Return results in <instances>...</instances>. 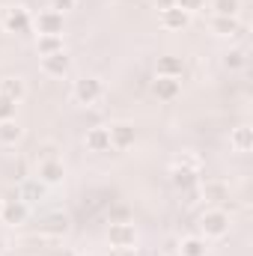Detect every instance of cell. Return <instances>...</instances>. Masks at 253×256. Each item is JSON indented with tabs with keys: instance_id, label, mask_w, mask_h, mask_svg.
Instances as JSON below:
<instances>
[{
	"instance_id": "7402d4cb",
	"label": "cell",
	"mask_w": 253,
	"mask_h": 256,
	"mask_svg": "<svg viewBox=\"0 0 253 256\" xmlns=\"http://www.w3.org/2000/svg\"><path fill=\"white\" fill-rule=\"evenodd\" d=\"M212 15H224V18H238L242 12V0H212L208 3Z\"/></svg>"
},
{
	"instance_id": "9a60e30c",
	"label": "cell",
	"mask_w": 253,
	"mask_h": 256,
	"mask_svg": "<svg viewBox=\"0 0 253 256\" xmlns=\"http://www.w3.org/2000/svg\"><path fill=\"white\" fill-rule=\"evenodd\" d=\"M0 96H6V98H12L15 104H21L24 96H27V84H24V78H18V74H6V78H0Z\"/></svg>"
},
{
	"instance_id": "6da1fadb",
	"label": "cell",
	"mask_w": 253,
	"mask_h": 256,
	"mask_svg": "<svg viewBox=\"0 0 253 256\" xmlns=\"http://www.w3.org/2000/svg\"><path fill=\"white\" fill-rule=\"evenodd\" d=\"M170 182L179 191H194L202 185V158L194 152H182L170 167Z\"/></svg>"
},
{
	"instance_id": "3957f363",
	"label": "cell",
	"mask_w": 253,
	"mask_h": 256,
	"mask_svg": "<svg viewBox=\"0 0 253 256\" xmlns=\"http://www.w3.org/2000/svg\"><path fill=\"white\" fill-rule=\"evenodd\" d=\"M0 30L15 33V36H24V33L33 30V15L21 3H3L0 6Z\"/></svg>"
},
{
	"instance_id": "cb8c5ba5",
	"label": "cell",
	"mask_w": 253,
	"mask_h": 256,
	"mask_svg": "<svg viewBox=\"0 0 253 256\" xmlns=\"http://www.w3.org/2000/svg\"><path fill=\"white\" fill-rule=\"evenodd\" d=\"M36 51H39V57H48V54L66 51L63 36H39V39H36Z\"/></svg>"
},
{
	"instance_id": "277c9868",
	"label": "cell",
	"mask_w": 253,
	"mask_h": 256,
	"mask_svg": "<svg viewBox=\"0 0 253 256\" xmlns=\"http://www.w3.org/2000/svg\"><path fill=\"white\" fill-rule=\"evenodd\" d=\"M72 98H74L78 104H84V108H96V104L104 98V84H102V78H96V74L78 78L74 86H72Z\"/></svg>"
},
{
	"instance_id": "30bf717a",
	"label": "cell",
	"mask_w": 253,
	"mask_h": 256,
	"mask_svg": "<svg viewBox=\"0 0 253 256\" xmlns=\"http://www.w3.org/2000/svg\"><path fill=\"white\" fill-rule=\"evenodd\" d=\"M152 96H155L158 102H176V98L182 96V78H161V74H155V80H152Z\"/></svg>"
},
{
	"instance_id": "d6986e66",
	"label": "cell",
	"mask_w": 253,
	"mask_h": 256,
	"mask_svg": "<svg viewBox=\"0 0 253 256\" xmlns=\"http://www.w3.org/2000/svg\"><path fill=\"white\" fill-rule=\"evenodd\" d=\"M18 200H24L27 206H36L42 196H45V185L39 182V179H21V185H18V194H15Z\"/></svg>"
},
{
	"instance_id": "e0dca14e",
	"label": "cell",
	"mask_w": 253,
	"mask_h": 256,
	"mask_svg": "<svg viewBox=\"0 0 253 256\" xmlns=\"http://www.w3.org/2000/svg\"><path fill=\"white\" fill-rule=\"evenodd\" d=\"M230 146H232V152H238V155H248L253 149V128L250 126H238L230 131Z\"/></svg>"
},
{
	"instance_id": "f546056e",
	"label": "cell",
	"mask_w": 253,
	"mask_h": 256,
	"mask_svg": "<svg viewBox=\"0 0 253 256\" xmlns=\"http://www.w3.org/2000/svg\"><path fill=\"white\" fill-rule=\"evenodd\" d=\"M170 6H176V0H155V9H158V12H164V9H170Z\"/></svg>"
},
{
	"instance_id": "8992f818",
	"label": "cell",
	"mask_w": 253,
	"mask_h": 256,
	"mask_svg": "<svg viewBox=\"0 0 253 256\" xmlns=\"http://www.w3.org/2000/svg\"><path fill=\"white\" fill-rule=\"evenodd\" d=\"M33 30H36L39 36H63L66 15L54 12V9H42L39 15H33Z\"/></svg>"
},
{
	"instance_id": "83f0119b",
	"label": "cell",
	"mask_w": 253,
	"mask_h": 256,
	"mask_svg": "<svg viewBox=\"0 0 253 256\" xmlns=\"http://www.w3.org/2000/svg\"><path fill=\"white\" fill-rule=\"evenodd\" d=\"M74 6H78V0H48V9H54V12H60V15L72 12Z\"/></svg>"
},
{
	"instance_id": "603a6c76",
	"label": "cell",
	"mask_w": 253,
	"mask_h": 256,
	"mask_svg": "<svg viewBox=\"0 0 253 256\" xmlns=\"http://www.w3.org/2000/svg\"><path fill=\"white\" fill-rule=\"evenodd\" d=\"M220 63H224L226 72H242V68L248 66V51H244V48H230Z\"/></svg>"
},
{
	"instance_id": "4fadbf2b",
	"label": "cell",
	"mask_w": 253,
	"mask_h": 256,
	"mask_svg": "<svg viewBox=\"0 0 253 256\" xmlns=\"http://www.w3.org/2000/svg\"><path fill=\"white\" fill-rule=\"evenodd\" d=\"M158 21H161L164 30H170V33H182V30L190 24V15L188 12H182L179 6H170V9H164V12L158 15Z\"/></svg>"
},
{
	"instance_id": "ffe728a7",
	"label": "cell",
	"mask_w": 253,
	"mask_h": 256,
	"mask_svg": "<svg viewBox=\"0 0 253 256\" xmlns=\"http://www.w3.org/2000/svg\"><path fill=\"white\" fill-rule=\"evenodd\" d=\"M42 236H54V238H63L66 232H68V218L66 214H48L45 220H42Z\"/></svg>"
},
{
	"instance_id": "1f68e13d",
	"label": "cell",
	"mask_w": 253,
	"mask_h": 256,
	"mask_svg": "<svg viewBox=\"0 0 253 256\" xmlns=\"http://www.w3.org/2000/svg\"><path fill=\"white\" fill-rule=\"evenodd\" d=\"M0 206H3V200H0Z\"/></svg>"
},
{
	"instance_id": "7c38bea8",
	"label": "cell",
	"mask_w": 253,
	"mask_h": 256,
	"mask_svg": "<svg viewBox=\"0 0 253 256\" xmlns=\"http://www.w3.org/2000/svg\"><path fill=\"white\" fill-rule=\"evenodd\" d=\"M208 30H212L214 36H220V39H238L244 27H242V21H238V18L212 15V18H208Z\"/></svg>"
},
{
	"instance_id": "4316f807",
	"label": "cell",
	"mask_w": 253,
	"mask_h": 256,
	"mask_svg": "<svg viewBox=\"0 0 253 256\" xmlns=\"http://www.w3.org/2000/svg\"><path fill=\"white\" fill-rule=\"evenodd\" d=\"M176 6H179L182 12H188V15H196V12L206 9V0H176Z\"/></svg>"
},
{
	"instance_id": "8fae6325",
	"label": "cell",
	"mask_w": 253,
	"mask_h": 256,
	"mask_svg": "<svg viewBox=\"0 0 253 256\" xmlns=\"http://www.w3.org/2000/svg\"><path fill=\"white\" fill-rule=\"evenodd\" d=\"M42 74H48V78H66L68 72H72V57H68V51H57V54H48V57H42Z\"/></svg>"
},
{
	"instance_id": "ac0fdd59",
	"label": "cell",
	"mask_w": 253,
	"mask_h": 256,
	"mask_svg": "<svg viewBox=\"0 0 253 256\" xmlns=\"http://www.w3.org/2000/svg\"><path fill=\"white\" fill-rule=\"evenodd\" d=\"M208 242L202 236H185L176 248V256H208Z\"/></svg>"
},
{
	"instance_id": "44dd1931",
	"label": "cell",
	"mask_w": 253,
	"mask_h": 256,
	"mask_svg": "<svg viewBox=\"0 0 253 256\" xmlns=\"http://www.w3.org/2000/svg\"><path fill=\"white\" fill-rule=\"evenodd\" d=\"M24 137V128L18 126L15 120H6L0 122V146H18Z\"/></svg>"
},
{
	"instance_id": "d4e9b609",
	"label": "cell",
	"mask_w": 253,
	"mask_h": 256,
	"mask_svg": "<svg viewBox=\"0 0 253 256\" xmlns=\"http://www.w3.org/2000/svg\"><path fill=\"white\" fill-rule=\"evenodd\" d=\"M200 191H202V196L208 200V202H224V200H230V188L224 185V182H206V185H200Z\"/></svg>"
},
{
	"instance_id": "2e32d148",
	"label": "cell",
	"mask_w": 253,
	"mask_h": 256,
	"mask_svg": "<svg viewBox=\"0 0 253 256\" xmlns=\"http://www.w3.org/2000/svg\"><path fill=\"white\" fill-rule=\"evenodd\" d=\"M155 74H161V78H182L185 74V60L176 57V54H164V57H158Z\"/></svg>"
},
{
	"instance_id": "7a4b0ae2",
	"label": "cell",
	"mask_w": 253,
	"mask_h": 256,
	"mask_svg": "<svg viewBox=\"0 0 253 256\" xmlns=\"http://www.w3.org/2000/svg\"><path fill=\"white\" fill-rule=\"evenodd\" d=\"M196 226H200V236H202L206 242H218V238H226V236H230L232 218H230V212H226L224 206H212V208H206V212L200 214Z\"/></svg>"
},
{
	"instance_id": "4dcf8cb0",
	"label": "cell",
	"mask_w": 253,
	"mask_h": 256,
	"mask_svg": "<svg viewBox=\"0 0 253 256\" xmlns=\"http://www.w3.org/2000/svg\"><path fill=\"white\" fill-rule=\"evenodd\" d=\"M84 256H104V254H84Z\"/></svg>"
},
{
	"instance_id": "52a82bcc",
	"label": "cell",
	"mask_w": 253,
	"mask_h": 256,
	"mask_svg": "<svg viewBox=\"0 0 253 256\" xmlns=\"http://www.w3.org/2000/svg\"><path fill=\"white\" fill-rule=\"evenodd\" d=\"M27 218H30V206L24 200H18V196L3 200V206H0V224H6V226L15 230V226H24Z\"/></svg>"
},
{
	"instance_id": "5bb4252c",
	"label": "cell",
	"mask_w": 253,
	"mask_h": 256,
	"mask_svg": "<svg viewBox=\"0 0 253 256\" xmlns=\"http://www.w3.org/2000/svg\"><path fill=\"white\" fill-rule=\"evenodd\" d=\"M84 146H86L90 152H110V134H108V126L86 128V134H84Z\"/></svg>"
},
{
	"instance_id": "f1b7e54d",
	"label": "cell",
	"mask_w": 253,
	"mask_h": 256,
	"mask_svg": "<svg viewBox=\"0 0 253 256\" xmlns=\"http://www.w3.org/2000/svg\"><path fill=\"white\" fill-rule=\"evenodd\" d=\"M104 256H137V248H110V254Z\"/></svg>"
},
{
	"instance_id": "5b68a950",
	"label": "cell",
	"mask_w": 253,
	"mask_h": 256,
	"mask_svg": "<svg viewBox=\"0 0 253 256\" xmlns=\"http://www.w3.org/2000/svg\"><path fill=\"white\" fill-rule=\"evenodd\" d=\"M36 179L45 185V188H57V185H63L66 182V164L60 155H51V158H42L39 161V173H36Z\"/></svg>"
},
{
	"instance_id": "9c48e42d",
	"label": "cell",
	"mask_w": 253,
	"mask_h": 256,
	"mask_svg": "<svg viewBox=\"0 0 253 256\" xmlns=\"http://www.w3.org/2000/svg\"><path fill=\"white\" fill-rule=\"evenodd\" d=\"M108 134H110V149H120V152H126L137 143V128H134V122H126V120L108 126Z\"/></svg>"
},
{
	"instance_id": "484cf974",
	"label": "cell",
	"mask_w": 253,
	"mask_h": 256,
	"mask_svg": "<svg viewBox=\"0 0 253 256\" xmlns=\"http://www.w3.org/2000/svg\"><path fill=\"white\" fill-rule=\"evenodd\" d=\"M15 110H18V104H15L12 98L0 96V122H6V120H15Z\"/></svg>"
},
{
	"instance_id": "ba28073f",
	"label": "cell",
	"mask_w": 253,
	"mask_h": 256,
	"mask_svg": "<svg viewBox=\"0 0 253 256\" xmlns=\"http://www.w3.org/2000/svg\"><path fill=\"white\" fill-rule=\"evenodd\" d=\"M137 226L128 220H116L108 226V244L110 248H137Z\"/></svg>"
}]
</instances>
